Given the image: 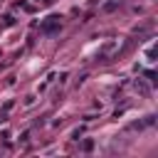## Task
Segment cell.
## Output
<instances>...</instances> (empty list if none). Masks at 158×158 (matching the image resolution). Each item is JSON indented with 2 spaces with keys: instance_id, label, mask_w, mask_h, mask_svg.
Listing matches in <instances>:
<instances>
[{
  "instance_id": "1",
  "label": "cell",
  "mask_w": 158,
  "mask_h": 158,
  "mask_svg": "<svg viewBox=\"0 0 158 158\" xmlns=\"http://www.w3.org/2000/svg\"><path fill=\"white\" fill-rule=\"evenodd\" d=\"M59 27V20L57 17H47L44 22H42V32H54Z\"/></svg>"
}]
</instances>
